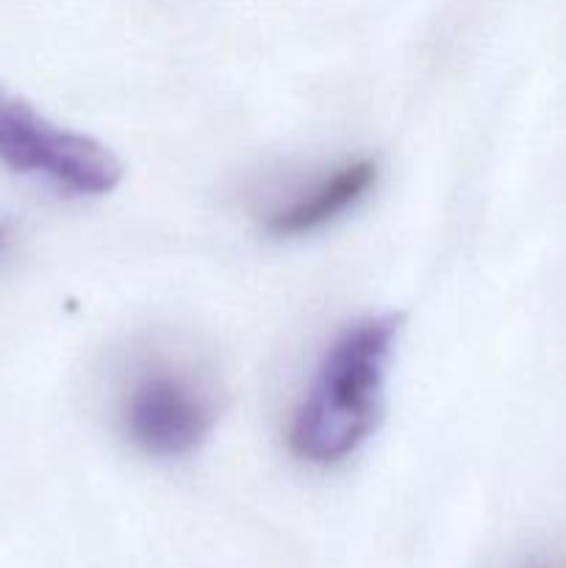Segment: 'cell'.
Masks as SVG:
<instances>
[{
  "label": "cell",
  "mask_w": 566,
  "mask_h": 568,
  "mask_svg": "<svg viewBox=\"0 0 566 568\" xmlns=\"http://www.w3.org/2000/svg\"><path fill=\"white\" fill-rule=\"evenodd\" d=\"M0 244H3V227H0Z\"/></svg>",
  "instance_id": "8992f818"
},
{
  "label": "cell",
  "mask_w": 566,
  "mask_h": 568,
  "mask_svg": "<svg viewBox=\"0 0 566 568\" xmlns=\"http://www.w3.org/2000/svg\"><path fill=\"white\" fill-rule=\"evenodd\" d=\"M214 419L209 388L178 366H144L120 399L122 433L150 458L192 455L209 438Z\"/></svg>",
  "instance_id": "3957f363"
},
{
  "label": "cell",
  "mask_w": 566,
  "mask_h": 568,
  "mask_svg": "<svg viewBox=\"0 0 566 568\" xmlns=\"http://www.w3.org/2000/svg\"><path fill=\"white\" fill-rule=\"evenodd\" d=\"M397 333L400 316H361L327 344L289 419L286 442L300 460L336 466L370 442Z\"/></svg>",
  "instance_id": "6da1fadb"
},
{
  "label": "cell",
  "mask_w": 566,
  "mask_h": 568,
  "mask_svg": "<svg viewBox=\"0 0 566 568\" xmlns=\"http://www.w3.org/2000/svg\"><path fill=\"white\" fill-rule=\"evenodd\" d=\"M0 164L39 178L67 197H103L122 181V164L105 144L67 131L0 87Z\"/></svg>",
  "instance_id": "7a4b0ae2"
},
{
  "label": "cell",
  "mask_w": 566,
  "mask_h": 568,
  "mask_svg": "<svg viewBox=\"0 0 566 568\" xmlns=\"http://www.w3.org/2000/svg\"><path fill=\"white\" fill-rule=\"evenodd\" d=\"M375 181L377 164L372 159L361 155L342 161L272 205L261 216L264 231L275 239H300L325 231L327 225L358 209L375 189Z\"/></svg>",
  "instance_id": "277c9868"
},
{
  "label": "cell",
  "mask_w": 566,
  "mask_h": 568,
  "mask_svg": "<svg viewBox=\"0 0 566 568\" xmlns=\"http://www.w3.org/2000/svg\"><path fill=\"white\" fill-rule=\"evenodd\" d=\"M536 568H566V566H536Z\"/></svg>",
  "instance_id": "5b68a950"
}]
</instances>
